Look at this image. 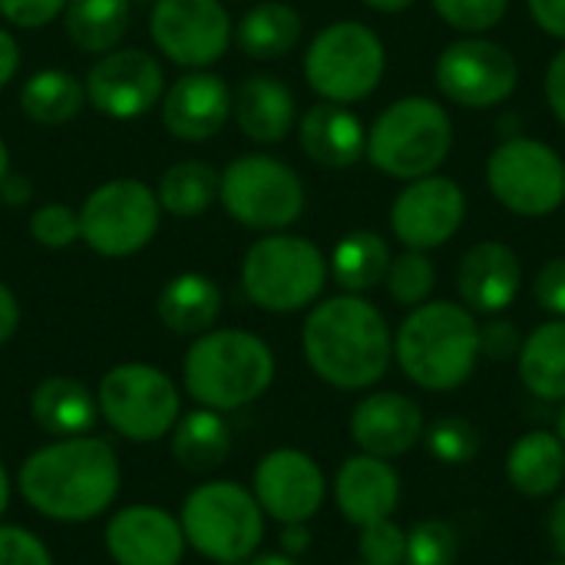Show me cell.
Instances as JSON below:
<instances>
[{"label": "cell", "mask_w": 565, "mask_h": 565, "mask_svg": "<svg viewBox=\"0 0 565 565\" xmlns=\"http://www.w3.org/2000/svg\"><path fill=\"white\" fill-rule=\"evenodd\" d=\"M122 470L103 437H60L33 450L17 473V490L33 513L53 523H89L119 497Z\"/></svg>", "instance_id": "obj_1"}, {"label": "cell", "mask_w": 565, "mask_h": 565, "mask_svg": "<svg viewBox=\"0 0 565 565\" xmlns=\"http://www.w3.org/2000/svg\"><path fill=\"white\" fill-rule=\"evenodd\" d=\"M308 367L338 391L374 387L391 361L394 338L387 318L361 295H334L311 308L301 331Z\"/></svg>", "instance_id": "obj_2"}, {"label": "cell", "mask_w": 565, "mask_h": 565, "mask_svg": "<svg viewBox=\"0 0 565 565\" xmlns=\"http://www.w3.org/2000/svg\"><path fill=\"white\" fill-rule=\"evenodd\" d=\"M394 358L417 387L457 391L480 361V324L457 301H424L397 328Z\"/></svg>", "instance_id": "obj_3"}, {"label": "cell", "mask_w": 565, "mask_h": 565, "mask_svg": "<svg viewBox=\"0 0 565 565\" xmlns=\"http://www.w3.org/2000/svg\"><path fill=\"white\" fill-rule=\"evenodd\" d=\"M275 381L271 348L242 328H212L199 334L182 361L185 394L209 411H238L255 404Z\"/></svg>", "instance_id": "obj_4"}, {"label": "cell", "mask_w": 565, "mask_h": 565, "mask_svg": "<svg viewBox=\"0 0 565 565\" xmlns=\"http://www.w3.org/2000/svg\"><path fill=\"white\" fill-rule=\"evenodd\" d=\"M454 149L450 113L430 96H404L391 103L367 129L364 156L391 179L434 175Z\"/></svg>", "instance_id": "obj_5"}, {"label": "cell", "mask_w": 565, "mask_h": 565, "mask_svg": "<svg viewBox=\"0 0 565 565\" xmlns=\"http://www.w3.org/2000/svg\"><path fill=\"white\" fill-rule=\"evenodd\" d=\"M179 523L185 546L215 565L255 556L265 540V510L252 490L232 480L199 483L182 500Z\"/></svg>", "instance_id": "obj_6"}, {"label": "cell", "mask_w": 565, "mask_h": 565, "mask_svg": "<svg viewBox=\"0 0 565 565\" xmlns=\"http://www.w3.org/2000/svg\"><path fill=\"white\" fill-rule=\"evenodd\" d=\"M328 285V258L301 235L271 232L258 238L242 262L245 298L271 315H291L321 298Z\"/></svg>", "instance_id": "obj_7"}, {"label": "cell", "mask_w": 565, "mask_h": 565, "mask_svg": "<svg viewBox=\"0 0 565 565\" xmlns=\"http://www.w3.org/2000/svg\"><path fill=\"white\" fill-rule=\"evenodd\" d=\"M96 404L106 427L129 444H156L182 417L179 384L142 361L109 367L96 387Z\"/></svg>", "instance_id": "obj_8"}, {"label": "cell", "mask_w": 565, "mask_h": 565, "mask_svg": "<svg viewBox=\"0 0 565 565\" xmlns=\"http://www.w3.org/2000/svg\"><path fill=\"white\" fill-rule=\"evenodd\" d=\"M387 70L381 36L358 20H338L324 26L305 53V79L328 103L367 99Z\"/></svg>", "instance_id": "obj_9"}, {"label": "cell", "mask_w": 565, "mask_h": 565, "mask_svg": "<svg viewBox=\"0 0 565 565\" xmlns=\"http://www.w3.org/2000/svg\"><path fill=\"white\" fill-rule=\"evenodd\" d=\"M218 199L225 212L255 232H281L305 212L301 175L271 156H238L218 175Z\"/></svg>", "instance_id": "obj_10"}, {"label": "cell", "mask_w": 565, "mask_h": 565, "mask_svg": "<svg viewBox=\"0 0 565 565\" xmlns=\"http://www.w3.org/2000/svg\"><path fill=\"white\" fill-rule=\"evenodd\" d=\"M493 199L520 218H546L565 202L563 156L533 136L503 139L487 159Z\"/></svg>", "instance_id": "obj_11"}, {"label": "cell", "mask_w": 565, "mask_h": 565, "mask_svg": "<svg viewBox=\"0 0 565 565\" xmlns=\"http://www.w3.org/2000/svg\"><path fill=\"white\" fill-rule=\"evenodd\" d=\"M159 199L139 179H113L79 209V238L103 258H129L159 232Z\"/></svg>", "instance_id": "obj_12"}, {"label": "cell", "mask_w": 565, "mask_h": 565, "mask_svg": "<svg viewBox=\"0 0 565 565\" xmlns=\"http://www.w3.org/2000/svg\"><path fill=\"white\" fill-rule=\"evenodd\" d=\"M437 89L463 109L503 106L520 86L516 56L490 36H463L444 46L434 63Z\"/></svg>", "instance_id": "obj_13"}, {"label": "cell", "mask_w": 565, "mask_h": 565, "mask_svg": "<svg viewBox=\"0 0 565 565\" xmlns=\"http://www.w3.org/2000/svg\"><path fill=\"white\" fill-rule=\"evenodd\" d=\"M149 33L159 53L189 70H205L225 56L235 26L222 0H156Z\"/></svg>", "instance_id": "obj_14"}, {"label": "cell", "mask_w": 565, "mask_h": 565, "mask_svg": "<svg viewBox=\"0 0 565 565\" xmlns=\"http://www.w3.org/2000/svg\"><path fill=\"white\" fill-rule=\"evenodd\" d=\"M467 222V195L447 175L414 179L391 205V232L404 248L430 252L447 245Z\"/></svg>", "instance_id": "obj_15"}, {"label": "cell", "mask_w": 565, "mask_h": 565, "mask_svg": "<svg viewBox=\"0 0 565 565\" xmlns=\"http://www.w3.org/2000/svg\"><path fill=\"white\" fill-rule=\"evenodd\" d=\"M83 89L96 113L113 119H136L162 99L166 76L152 53L129 46L103 53L89 66Z\"/></svg>", "instance_id": "obj_16"}, {"label": "cell", "mask_w": 565, "mask_h": 565, "mask_svg": "<svg viewBox=\"0 0 565 565\" xmlns=\"http://www.w3.org/2000/svg\"><path fill=\"white\" fill-rule=\"evenodd\" d=\"M252 493L265 510V516L288 526L318 516L328 497V483L321 467L305 450L278 447L258 460L252 477Z\"/></svg>", "instance_id": "obj_17"}, {"label": "cell", "mask_w": 565, "mask_h": 565, "mask_svg": "<svg viewBox=\"0 0 565 565\" xmlns=\"http://www.w3.org/2000/svg\"><path fill=\"white\" fill-rule=\"evenodd\" d=\"M103 543L116 565H182L185 556V533L179 516L149 503L122 507L113 513Z\"/></svg>", "instance_id": "obj_18"}, {"label": "cell", "mask_w": 565, "mask_h": 565, "mask_svg": "<svg viewBox=\"0 0 565 565\" xmlns=\"http://www.w3.org/2000/svg\"><path fill=\"white\" fill-rule=\"evenodd\" d=\"M424 411L417 401L397 391L367 394L351 414V440L361 447V454L381 460L411 454L424 440Z\"/></svg>", "instance_id": "obj_19"}, {"label": "cell", "mask_w": 565, "mask_h": 565, "mask_svg": "<svg viewBox=\"0 0 565 565\" xmlns=\"http://www.w3.org/2000/svg\"><path fill=\"white\" fill-rule=\"evenodd\" d=\"M232 119V89L222 76L192 70L162 93V122L175 139L202 142Z\"/></svg>", "instance_id": "obj_20"}, {"label": "cell", "mask_w": 565, "mask_h": 565, "mask_svg": "<svg viewBox=\"0 0 565 565\" xmlns=\"http://www.w3.org/2000/svg\"><path fill=\"white\" fill-rule=\"evenodd\" d=\"M523 285L520 255L507 242H477L457 268V295L473 315H503Z\"/></svg>", "instance_id": "obj_21"}, {"label": "cell", "mask_w": 565, "mask_h": 565, "mask_svg": "<svg viewBox=\"0 0 565 565\" xmlns=\"http://www.w3.org/2000/svg\"><path fill=\"white\" fill-rule=\"evenodd\" d=\"M334 503L351 526H371L377 520H391L401 503L397 470L371 454H358L341 463L334 477Z\"/></svg>", "instance_id": "obj_22"}, {"label": "cell", "mask_w": 565, "mask_h": 565, "mask_svg": "<svg viewBox=\"0 0 565 565\" xmlns=\"http://www.w3.org/2000/svg\"><path fill=\"white\" fill-rule=\"evenodd\" d=\"M301 149L311 162L324 169H351L358 159H364L367 149V129L358 113H351L344 103H315L301 122H298Z\"/></svg>", "instance_id": "obj_23"}, {"label": "cell", "mask_w": 565, "mask_h": 565, "mask_svg": "<svg viewBox=\"0 0 565 565\" xmlns=\"http://www.w3.org/2000/svg\"><path fill=\"white\" fill-rule=\"evenodd\" d=\"M232 116L252 142L271 146L291 132L298 119V103L278 76L258 73L242 79V86L232 93Z\"/></svg>", "instance_id": "obj_24"}, {"label": "cell", "mask_w": 565, "mask_h": 565, "mask_svg": "<svg viewBox=\"0 0 565 565\" xmlns=\"http://www.w3.org/2000/svg\"><path fill=\"white\" fill-rule=\"evenodd\" d=\"M30 414L43 434L53 440L60 437H83L99 420L96 394L76 377H46L30 394Z\"/></svg>", "instance_id": "obj_25"}, {"label": "cell", "mask_w": 565, "mask_h": 565, "mask_svg": "<svg viewBox=\"0 0 565 565\" xmlns=\"http://www.w3.org/2000/svg\"><path fill=\"white\" fill-rule=\"evenodd\" d=\"M156 315L166 331L179 338H199L212 331V324L222 315V291L212 278L199 271L175 275L172 281L162 285L156 298Z\"/></svg>", "instance_id": "obj_26"}, {"label": "cell", "mask_w": 565, "mask_h": 565, "mask_svg": "<svg viewBox=\"0 0 565 565\" xmlns=\"http://www.w3.org/2000/svg\"><path fill=\"white\" fill-rule=\"evenodd\" d=\"M507 480L530 500L553 497L565 480V444L546 430L520 437L507 454Z\"/></svg>", "instance_id": "obj_27"}, {"label": "cell", "mask_w": 565, "mask_h": 565, "mask_svg": "<svg viewBox=\"0 0 565 565\" xmlns=\"http://www.w3.org/2000/svg\"><path fill=\"white\" fill-rule=\"evenodd\" d=\"M172 457L189 473H212L232 454V427L218 411L195 407L182 414L169 434Z\"/></svg>", "instance_id": "obj_28"}, {"label": "cell", "mask_w": 565, "mask_h": 565, "mask_svg": "<svg viewBox=\"0 0 565 565\" xmlns=\"http://www.w3.org/2000/svg\"><path fill=\"white\" fill-rule=\"evenodd\" d=\"M301 40V13L291 3L265 0L255 3L235 30V43L252 60H281Z\"/></svg>", "instance_id": "obj_29"}, {"label": "cell", "mask_w": 565, "mask_h": 565, "mask_svg": "<svg viewBox=\"0 0 565 565\" xmlns=\"http://www.w3.org/2000/svg\"><path fill=\"white\" fill-rule=\"evenodd\" d=\"M520 381L540 401H565V318L540 324L520 348Z\"/></svg>", "instance_id": "obj_30"}, {"label": "cell", "mask_w": 565, "mask_h": 565, "mask_svg": "<svg viewBox=\"0 0 565 565\" xmlns=\"http://www.w3.org/2000/svg\"><path fill=\"white\" fill-rule=\"evenodd\" d=\"M387 268H391V248L377 232H367V228L348 232L334 245L331 262H328L331 278L348 295H364L377 288L387 278Z\"/></svg>", "instance_id": "obj_31"}, {"label": "cell", "mask_w": 565, "mask_h": 565, "mask_svg": "<svg viewBox=\"0 0 565 565\" xmlns=\"http://www.w3.org/2000/svg\"><path fill=\"white\" fill-rule=\"evenodd\" d=\"M66 36L83 53H109L129 26V0H66Z\"/></svg>", "instance_id": "obj_32"}, {"label": "cell", "mask_w": 565, "mask_h": 565, "mask_svg": "<svg viewBox=\"0 0 565 565\" xmlns=\"http://www.w3.org/2000/svg\"><path fill=\"white\" fill-rule=\"evenodd\" d=\"M86 89L70 70H36L23 89H20V109L40 126H60L70 122L83 109Z\"/></svg>", "instance_id": "obj_33"}, {"label": "cell", "mask_w": 565, "mask_h": 565, "mask_svg": "<svg viewBox=\"0 0 565 565\" xmlns=\"http://www.w3.org/2000/svg\"><path fill=\"white\" fill-rule=\"evenodd\" d=\"M156 199L159 209L175 218H199L218 199V172L199 159L175 162L162 172Z\"/></svg>", "instance_id": "obj_34"}, {"label": "cell", "mask_w": 565, "mask_h": 565, "mask_svg": "<svg viewBox=\"0 0 565 565\" xmlns=\"http://www.w3.org/2000/svg\"><path fill=\"white\" fill-rule=\"evenodd\" d=\"M384 281H387V291L397 305L417 308V305L430 301V291L437 285V271H434V262L427 258V252L407 248L404 255L391 258Z\"/></svg>", "instance_id": "obj_35"}, {"label": "cell", "mask_w": 565, "mask_h": 565, "mask_svg": "<svg viewBox=\"0 0 565 565\" xmlns=\"http://www.w3.org/2000/svg\"><path fill=\"white\" fill-rule=\"evenodd\" d=\"M424 444L444 467H463L480 454V430L467 417H440L424 430Z\"/></svg>", "instance_id": "obj_36"}, {"label": "cell", "mask_w": 565, "mask_h": 565, "mask_svg": "<svg viewBox=\"0 0 565 565\" xmlns=\"http://www.w3.org/2000/svg\"><path fill=\"white\" fill-rule=\"evenodd\" d=\"M460 536L444 520H424L407 533L404 565H457Z\"/></svg>", "instance_id": "obj_37"}, {"label": "cell", "mask_w": 565, "mask_h": 565, "mask_svg": "<svg viewBox=\"0 0 565 565\" xmlns=\"http://www.w3.org/2000/svg\"><path fill=\"white\" fill-rule=\"evenodd\" d=\"M430 3L434 13L463 36H483L510 10V0H430Z\"/></svg>", "instance_id": "obj_38"}, {"label": "cell", "mask_w": 565, "mask_h": 565, "mask_svg": "<svg viewBox=\"0 0 565 565\" xmlns=\"http://www.w3.org/2000/svg\"><path fill=\"white\" fill-rule=\"evenodd\" d=\"M30 235L43 248H66L79 238V212L63 202L40 205L30 215Z\"/></svg>", "instance_id": "obj_39"}, {"label": "cell", "mask_w": 565, "mask_h": 565, "mask_svg": "<svg viewBox=\"0 0 565 565\" xmlns=\"http://www.w3.org/2000/svg\"><path fill=\"white\" fill-rule=\"evenodd\" d=\"M361 563L367 565H404L407 556V533L394 520H377L361 526Z\"/></svg>", "instance_id": "obj_40"}, {"label": "cell", "mask_w": 565, "mask_h": 565, "mask_svg": "<svg viewBox=\"0 0 565 565\" xmlns=\"http://www.w3.org/2000/svg\"><path fill=\"white\" fill-rule=\"evenodd\" d=\"M0 565H53V556L36 533L0 523Z\"/></svg>", "instance_id": "obj_41"}, {"label": "cell", "mask_w": 565, "mask_h": 565, "mask_svg": "<svg viewBox=\"0 0 565 565\" xmlns=\"http://www.w3.org/2000/svg\"><path fill=\"white\" fill-rule=\"evenodd\" d=\"M520 348H523V334L513 321L490 318L487 324H480V358L503 364V361L520 358Z\"/></svg>", "instance_id": "obj_42"}, {"label": "cell", "mask_w": 565, "mask_h": 565, "mask_svg": "<svg viewBox=\"0 0 565 565\" xmlns=\"http://www.w3.org/2000/svg\"><path fill=\"white\" fill-rule=\"evenodd\" d=\"M533 298H536V305H540L546 315L565 318V255L550 258V262L540 268V275H536V281H533Z\"/></svg>", "instance_id": "obj_43"}, {"label": "cell", "mask_w": 565, "mask_h": 565, "mask_svg": "<svg viewBox=\"0 0 565 565\" xmlns=\"http://www.w3.org/2000/svg\"><path fill=\"white\" fill-rule=\"evenodd\" d=\"M66 0H0V17L23 30L46 26L56 13H63Z\"/></svg>", "instance_id": "obj_44"}, {"label": "cell", "mask_w": 565, "mask_h": 565, "mask_svg": "<svg viewBox=\"0 0 565 565\" xmlns=\"http://www.w3.org/2000/svg\"><path fill=\"white\" fill-rule=\"evenodd\" d=\"M543 89H546V103H550L553 116L565 126V46L550 60Z\"/></svg>", "instance_id": "obj_45"}, {"label": "cell", "mask_w": 565, "mask_h": 565, "mask_svg": "<svg viewBox=\"0 0 565 565\" xmlns=\"http://www.w3.org/2000/svg\"><path fill=\"white\" fill-rule=\"evenodd\" d=\"M536 26L556 40H565V0H526Z\"/></svg>", "instance_id": "obj_46"}, {"label": "cell", "mask_w": 565, "mask_h": 565, "mask_svg": "<svg viewBox=\"0 0 565 565\" xmlns=\"http://www.w3.org/2000/svg\"><path fill=\"white\" fill-rule=\"evenodd\" d=\"M17 328H20V305L13 291L0 281V348L17 334Z\"/></svg>", "instance_id": "obj_47"}, {"label": "cell", "mask_w": 565, "mask_h": 565, "mask_svg": "<svg viewBox=\"0 0 565 565\" xmlns=\"http://www.w3.org/2000/svg\"><path fill=\"white\" fill-rule=\"evenodd\" d=\"M20 70V46L10 36V30L0 26V86H7Z\"/></svg>", "instance_id": "obj_48"}, {"label": "cell", "mask_w": 565, "mask_h": 565, "mask_svg": "<svg viewBox=\"0 0 565 565\" xmlns=\"http://www.w3.org/2000/svg\"><path fill=\"white\" fill-rule=\"evenodd\" d=\"M308 546H311V530H308V523H288V526L281 530V553L301 556Z\"/></svg>", "instance_id": "obj_49"}, {"label": "cell", "mask_w": 565, "mask_h": 565, "mask_svg": "<svg viewBox=\"0 0 565 565\" xmlns=\"http://www.w3.org/2000/svg\"><path fill=\"white\" fill-rule=\"evenodd\" d=\"M550 540H553L559 559H565V493L556 500V507L550 510Z\"/></svg>", "instance_id": "obj_50"}, {"label": "cell", "mask_w": 565, "mask_h": 565, "mask_svg": "<svg viewBox=\"0 0 565 565\" xmlns=\"http://www.w3.org/2000/svg\"><path fill=\"white\" fill-rule=\"evenodd\" d=\"M0 199H3V202H10V205H23V202L30 199V182H26V179H20V175H10V172H7V179L0 182Z\"/></svg>", "instance_id": "obj_51"}, {"label": "cell", "mask_w": 565, "mask_h": 565, "mask_svg": "<svg viewBox=\"0 0 565 565\" xmlns=\"http://www.w3.org/2000/svg\"><path fill=\"white\" fill-rule=\"evenodd\" d=\"M222 565H298V563H295V556H288V553H255V556H248V559H242V563H222Z\"/></svg>", "instance_id": "obj_52"}, {"label": "cell", "mask_w": 565, "mask_h": 565, "mask_svg": "<svg viewBox=\"0 0 565 565\" xmlns=\"http://www.w3.org/2000/svg\"><path fill=\"white\" fill-rule=\"evenodd\" d=\"M361 3L371 7V10H381V13H401V10L414 7L417 0H361Z\"/></svg>", "instance_id": "obj_53"}, {"label": "cell", "mask_w": 565, "mask_h": 565, "mask_svg": "<svg viewBox=\"0 0 565 565\" xmlns=\"http://www.w3.org/2000/svg\"><path fill=\"white\" fill-rule=\"evenodd\" d=\"M10 473H7V467L0 463V520H3V513H7V507H10Z\"/></svg>", "instance_id": "obj_54"}, {"label": "cell", "mask_w": 565, "mask_h": 565, "mask_svg": "<svg viewBox=\"0 0 565 565\" xmlns=\"http://www.w3.org/2000/svg\"><path fill=\"white\" fill-rule=\"evenodd\" d=\"M7 172H10V156H7V146H3V139H0V182L7 179Z\"/></svg>", "instance_id": "obj_55"}, {"label": "cell", "mask_w": 565, "mask_h": 565, "mask_svg": "<svg viewBox=\"0 0 565 565\" xmlns=\"http://www.w3.org/2000/svg\"><path fill=\"white\" fill-rule=\"evenodd\" d=\"M556 437L565 444V404L563 411H559V417H556Z\"/></svg>", "instance_id": "obj_56"}, {"label": "cell", "mask_w": 565, "mask_h": 565, "mask_svg": "<svg viewBox=\"0 0 565 565\" xmlns=\"http://www.w3.org/2000/svg\"><path fill=\"white\" fill-rule=\"evenodd\" d=\"M550 565H565V559H559V563H550Z\"/></svg>", "instance_id": "obj_57"}, {"label": "cell", "mask_w": 565, "mask_h": 565, "mask_svg": "<svg viewBox=\"0 0 565 565\" xmlns=\"http://www.w3.org/2000/svg\"><path fill=\"white\" fill-rule=\"evenodd\" d=\"M361 565H367V563H361Z\"/></svg>", "instance_id": "obj_58"}]
</instances>
